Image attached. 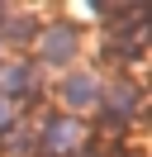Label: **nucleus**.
<instances>
[{
  "label": "nucleus",
  "mask_w": 152,
  "mask_h": 157,
  "mask_svg": "<svg viewBox=\"0 0 152 157\" xmlns=\"http://www.w3.org/2000/svg\"><path fill=\"white\" fill-rule=\"evenodd\" d=\"M14 124H19V105H14V100H5V95H0V133H10Z\"/></svg>",
  "instance_id": "39448f33"
},
{
  "label": "nucleus",
  "mask_w": 152,
  "mask_h": 157,
  "mask_svg": "<svg viewBox=\"0 0 152 157\" xmlns=\"http://www.w3.org/2000/svg\"><path fill=\"white\" fill-rule=\"evenodd\" d=\"M62 105H66V114H76V119H81V109L100 105V76H95V71H66Z\"/></svg>",
  "instance_id": "7ed1b4c3"
},
{
  "label": "nucleus",
  "mask_w": 152,
  "mask_h": 157,
  "mask_svg": "<svg viewBox=\"0 0 152 157\" xmlns=\"http://www.w3.org/2000/svg\"><path fill=\"white\" fill-rule=\"evenodd\" d=\"M43 38H38V52H43L48 67H66V62L81 52V33L71 29V24H48V29H38Z\"/></svg>",
  "instance_id": "f03ea898"
},
{
  "label": "nucleus",
  "mask_w": 152,
  "mask_h": 157,
  "mask_svg": "<svg viewBox=\"0 0 152 157\" xmlns=\"http://www.w3.org/2000/svg\"><path fill=\"white\" fill-rule=\"evenodd\" d=\"M28 90H33V67L28 62H0V95L19 105V95H28Z\"/></svg>",
  "instance_id": "20e7f679"
},
{
  "label": "nucleus",
  "mask_w": 152,
  "mask_h": 157,
  "mask_svg": "<svg viewBox=\"0 0 152 157\" xmlns=\"http://www.w3.org/2000/svg\"><path fill=\"white\" fill-rule=\"evenodd\" d=\"M38 147H43V157H86L90 152V128L76 114H48L38 124Z\"/></svg>",
  "instance_id": "f257e3e1"
}]
</instances>
